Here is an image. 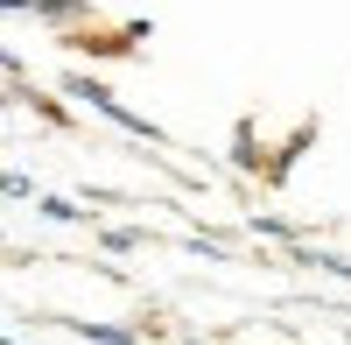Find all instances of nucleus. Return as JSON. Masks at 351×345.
Returning a JSON list of instances; mask_svg holds the SVG:
<instances>
[{
    "instance_id": "nucleus-1",
    "label": "nucleus",
    "mask_w": 351,
    "mask_h": 345,
    "mask_svg": "<svg viewBox=\"0 0 351 345\" xmlns=\"http://www.w3.org/2000/svg\"><path fill=\"white\" fill-rule=\"evenodd\" d=\"M64 324H71L77 338H99V345H134V331H127V324H84V318H64Z\"/></svg>"
},
{
    "instance_id": "nucleus-2",
    "label": "nucleus",
    "mask_w": 351,
    "mask_h": 345,
    "mask_svg": "<svg viewBox=\"0 0 351 345\" xmlns=\"http://www.w3.org/2000/svg\"><path fill=\"white\" fill-rule=\"evenodd\" d=\"M0 197H36V183H28L21 169H0Z\"/></svg>"
},
{
    "instance_id": "nucleus-3",
    "label": "nucleus",
    "mask_w": 351,
    "mask_h": 345,
    "mask_svg": "<svg viewBox=\"0 0 351 345\" xmlns=\"http://www.w3.org/2000/svg\"><path fill=\"white\" fill-rule=\"evenodd\" d=\"M43 212L49 219H84V205H71V197H43Z\"/></svg>"
},
{
    "instance_id": "nucleus-4",
    "label": "nucleus",
    "mask_w": 351,
    "mask_h": 345,
    "mask_svg": "<svg viewBox=\"0 0 351 345\" xmlns=\"http://www.w3.org/2000/svg\"><path fill=\"white\" fill-rule=\"evenodd\" d=\"M0 345H21V338H14V331H0Z\"/></svg>"
}]
</instances>
